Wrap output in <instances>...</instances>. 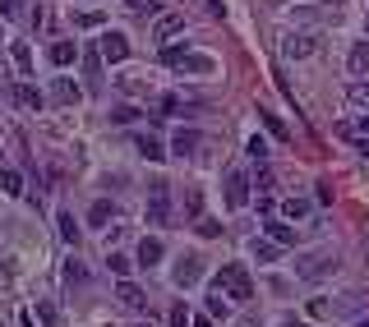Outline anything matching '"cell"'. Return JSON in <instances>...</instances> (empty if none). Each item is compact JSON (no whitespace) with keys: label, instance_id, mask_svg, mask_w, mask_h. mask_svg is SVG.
<instances>
[{"label":"cell","instance_id":"obj_1","mask_svg":"<svg viewBox=\"0 0 369 327\" xmlns=\"http://www.w3.org/2000/svg\"><path fill=\"white\" fill-rule=\"evenodd\" d=\"M337 272V249H314L305 258H295V277L300 281H323Z\"/></svg>","mask_w":369,"mask_h":327},{"label":"cell","instance_id":"obj_2","mask_svg":"<svg viewBox=\"0 0 369 327\" xmlns=\"http://www.w3.org/2000/svg\"><path fill=\"white\" fill-rule=\"evenodd\" d=\"M217 286H222V291H226L235 304H240V300H254V281H249V272H245L240 263H222V272H217Z\"/></svg>","mask_w":369,"mask_h":327},{"label":"cell","instance_id":"obj_3","mask_svg":"<svg viewBox=\"0 0 369 327\" xmlns=\"http://www.w3.org/2000/svg\"><path fill=\"white\" fill-rule=\"evenodd\" d=\"M171 221V185L153 180L148 185V226H167Z\"/></svg>","mask_w":369,"mask_h":327},{"label":"cell","instance_id":"obj_4","mask_svg":"<svg viewBox=\"0 0 369 327\" xmlns=\"http://www.w3.org/2000/svg\"><path fill=\"white\" fill-rule=\"evenodd\" d=\"M171 281H176V291H194L203 281V258L199 253H180L176 267H171Z\"/></svg>","mask_w":369,"mask_h":327},{"label":"cell","instance_id":"obj_5","mask_svg":"<svg viewBox=\"0 0 369 327\" xmlns=\"http://www.w3.org/2000/svg\"><path fill=\"white\" fill-rule=\"evenodd\" d=\"M314 51H319V37H314V32H286V37H282V56H286V60H305Z\"/></svg>","mask_w":369,"mask_h":327},{"label":"cell","instance_id":"obj_6","mask_svg":"<svg viewBox=\"0 0 369 327\" xmlns=\"http://www.w3.org/2000/svg\"><path fill=\"white\" fill-rule=\"evenodd\" d=\"M245 203H249V175L245 171H226V207L240 212Z\"/></svg>","mask_w":369,"mask_h":327},{"label":"cell","instance_id":"obj_7","mask_svg":"<svg viewBox=\"0 0 369 327\" xmlns=\"http://www.w3.org/2000/svg\"><path fill=\"white\" fill-rule=\"evenodd\" d=\"M102 60H111V65H125L129 60V37L125 32H102Z\"/></svg>","mask_w":369,"mask_h":327},{"label":"cell","instance_id":"obj_8","mask_svg":"<svg viewBox=\"0 0 369 327\" xmlns=\"http://www.w3.org/2000/svg\"><path fill=\"white\" fill-rule=\"evenodd\" d=\"M162 253H167L162 235H143V240H138V267H157L162 263Z\"/></svg>","mask_w":369,"mask_h":327},{"label":"cell","instance_id":"obj_9","mask_svg":"<svg viewBox=\"0 0 369 327\" xmlns=\"http://www.w3.org/2000/svg\"><path fill=\"white\" fill-rule=\"evenodd\" d=\"M176 69H184V74H199V78H208V74H217V60L213 56H199V51H189Z\"/></svg>","mask_w":369,"mask_h":327},{"label":"cell","instance_id":"obj_10","mask_svg":"<svg viewBox=\"0 0 369 327\" xmlns=\"http://www.w3.org/2000/svg\"><path fill=\"white\" fill-rule=\"evenodd\" d=\"M116 300H120V304H125V309H143V304H148V295H143V291H138V286H134V281H129V277H120V286H116Z\"/></svg>","mask_w":369,"mask_h":327},{"label":"cell","instance_id":"obj_11","mask_svg":"<svg viewBox=\"0 0 369 327\" xmlns=\"http://www.w3.org/2000/svg\"><path fill=\"white\" fill-rule=\"evenodd\" d=\"M10 97H14V102H19L23 111H42V106H46V97L37 93L32 83H14V88H10Z\"/></svg>","mask_w":369,"mask_h":327},{"label":"cell","instance_id":"obj_12","mask_svg":"<svg viewBox=\"0 0 369 327\" xmlns=\"http://www.w3.org/2000/svg\"><path fill=\"white\" fill-rule=\"evenodd\" d=\"M184 32V14H162L153 28V42H171V37H180Z\"/></svg>","mask_w":369,"mask_h":327},{"label":"cell","instance_id":"obj_13","mask_svg":"<svg viewBox=\"0 0 369 327\" xmlns=\"http://www.w3.org/2000/svg\"><path fill=\"white\" fill-rule=\"evenodd\" d=\"M199 143H203L199 129H176V134H171V153H176V157H189Z\"/></svg>","mask_w":369,"mask_h":327},{"label":"cell","instance_id":"obj_14","mask_svg":"<svg viewBox=\"0 0 369 327\" xmlns=\"http://www.w3.org/2000/svg\"><path fill=\"white\" fill-rule=\"evenodd\" d=\"M346 69H351L355 78H369V37L351 47V56H346Z\"/></svg>","mask_w":369,"mask_h":327},{"label":"cell","instance_id":"obj_15","mask_svg":"<svg viewBox=\"0 0 369 327\" xmlns=\"http://www.w3.org/2000/svg\"><path fill=\"white\" fill-rule=\"evenodd\" d=\"M51 97H56L61 106H74L78 97H83V88H78L74 78H56V83H51Z\"/></svg>","mask_w":369,"mask_h":327},{"label":"cell","instance_id":"obj_16","mask_svg":"<svg viewBox=\"0 0 369 327\" xmlns=\"http://www.w3.org/2000/svg\"><path fill=\"white\" fill-rule=\"evenodd\" d=\"M231 304H235V300L213 281V291H208V313H213V318H231Z\"/></svg>","mask_w":369,"mask_h":327},{"label":"cell","instance_id":"obj_17","mask_svg":"<svg viewBox=\"0 0 369 327\" xmlns=\"http://www.w3.org/2000/svg\"><path fill=\"white\" fill-rule=\"evenodd\" d=\"M46 56H51V65H74L78 60V42H51V51H46Z\"/></svg>","mask_w":369,"mask_h":327},{"label":"cell","instance_id":"obj_18","mask_svg":"<svg viewBox=\"0 0 369 327\" xmlns=\"http://www.w3.org/2000/svg\"><path fill=\"white\" fill-rule=\"evenodd\" d=\"M134 148H138V157H148V161H162V157H167V148H162L153 134H134Z\"/></svg>","mask_w":369,"mask_h":327},{"label":"cell","instance_id":"obj_19","mask_svg":"<svg viewBox=\"0 0 369 327\" xmlns=\"http://www.w3.org/2000/svg\"><path fill=\"white\" fill-rule=\"evenodd\" d=\"M107 221H116V203L97 199V203L88 207V226H107Z\"/></svg>","mask_w":369,"mask_h":327},{"label":"cell","instance_id":"obj_20","mask_svg":"<svg viewBox=\"0 0 369 327\" xmlns=\"http://www.w3.org/2000/svg\"><path fill=\"white\" fill-rule=\"evenodd\" d=\"M249 253H254L259 263H273L277 253H282V245H277V240H254V245H249Z\"/></svg>","mask_w":369,"mask_h":327},{"label":"cell","instance_id":"obj_21","mask_svg":"<svg viewBox=\"0 0 369 327\" xmlns=\"http://www.w3.org/2000/svg\"><path fill=\"white\" fill-rule=\"evenodd\" d=\"M309 207H314L309 199H286V203H282V217H286V221H300V217H309Z\"/></svg>","mask_w":369,"mask_h":327},{"label":"cell","instance_id":"obj_22","mask_svg":"<svg viewBox=\"0 0 369 327\" xmlns=\"http://www.w3.org/2000/svg\"><path fill=\"white\" fill-rule=\"evenodd\" d=\"M10 56H14L19 74H23V78H32V51H28V42H14V51H10Z\"/></svg>","mask_w":369,"mask_h":327},{"label":"cell","instance_id":"obj_23","mask_svg":"<svg viewBox=\"0 0 369 327\" xmlns=\"http://www.w3.org/2000/svg\"><path fill=\"white\" fill-rule=\"evenodd\" d=\"M268 240H277V245H295V231L286 226V221H268Z\"/></svg>","mask_w":369,"mask_h":327},{"label":"cell","instance_id":"obj_24","mask_svg":"<svg viewBox=\"0 0 369 327\" xmlns=\"http://www.w3.org/2000/svg\"><path fill=\"white\" fill-rule=\"evenodd\" d=\"M0 194L19 199V194H23V175H19V171H0Z\"/></svg>","mask_w":369,"mask_h":327},{"label":"cell","instance_id":"obj_25","mask_svg":"<svg viewBox=\"0 0 369 327\" xmlns=\"http://www.w3.org/2000/svg\"><path fill=\"white\" fill-rule=\"evenodd\" d=\"M346 97H351V106H369V78H351Z\"/></svg>","mask_w":369,"mask_h":327},{"label":"cell","instance_id":"obj_26","mask_svg":"<svg viewBox=\"0 0 369 327\" xmlns=\"http://www.w3.org/2000/svg\"><path fill=\"white\" fill-rule=\"evenodd\" d=\"M171 327H189L194 323V313H189V304H184V300H176V304H171V318H167Z\"/></svg>","mask_w":369,"mask_h":327},{"label":"cell","instance_id":"obj_27","mask_svg":"<svg viewBox=\"0 0 369 327\" xmlns=\"http://www.w3.org/2000/svg\"><path fill=\"white\" fill-rule=\"evenodd\" d=\"M83 281H88L83 263H78V258H70V263H65V286H83Z\"/></svg>","mask_w":369,"mask_h":327},{"label":"cell","instance_id":"obj_28","mask_svg":"<svg viewBox=\"0 0 369 327\" xmlns=\"http://www.w3.org/2000/svg\"><path fill=\"white\" fill-rule=\"evenodd\" d=\"M56 226H61V240H65V245H74V240H78V226H74V217H70V212H61V217H56Z\"/></svg>","mask_w":369,"mask_h":327},{"label":"cell","instance_id":"obj_29","mask_svg":"<svg viewBox=\"0 0 369 327\" xmlns=\"http://www.w3.org/2000/svg\"><path fill=\"white\" fill-rule=\"evenodd\" d=\"M120 93H129V97H143V93H148V78H138V74L120 78Z\"/></svg>","mask_w":369,"mask_h":327},{"label":"cell","instance_id":"obj_30","mask_svg":"<svg viewBox=\"0 0 369 327\" xmlns=\"http://www.w3.org/2000/svg\"><path fill=\"white\" fill-rule=\"evenodd\" d=\"M107 23V14H97V10H83V14H74V28H102Z\"/></svg>","mask_w":369,"mask_h":327},{"label":"cell","instance_id":"obj_31","mask_svg":"<svg viewBox=\"0 0 369 327\" xmlns=\"http://www.w3.org/2000/svg\"><path fill=\"white\" fill-rule=\"evenodd\" d=\"M83 74H88V93L102 88V74H97V56H83Z\"/></svg>","mask_w":369,"mask_h":327},{"label":"cell","instance_id":"obj_32","mask_svg":"<svg viewBox=\"0 0 369 327\" xmlns=\"http://www.w3.org/2000/svg\"><path fill=\"white\" fill-rule=\"evenodd\" d=\"M194 231H199L203 240H217V235H222V221H217V217H199V226H194Z\"/></svg>","mask_w":369,"mask_h":327},{"label":"cell","instance_id":"obj_33","mask_svg":"<svg viewBox=\"0 0 369 327\" xmlns=\"http://www.w3.org/2000/svg\"><path fill=\"white\" fill-rule=\"evenodd\" d=\"M107 267L116 272V277H129V267H134V263H129L125 253H107Z\"/></svg>","mask_w":369,"mask_h":327},{"label":"cell","instance_id":"obj_34","mask_svg":"<svg viewBox=\"0 0 369 327\" xmlns=\"http://www.w3.org/2000/svg\"><path fill=\"white\" fill-rule=\"evenodd\" d=\"M184 56H189V47H162V65H171V69H176Z\"/></svg>","mask_w":369,"mask_h":327},{"label":"cell","instance_id":"obj_35","mask_svg":"<svg viewBox=\"0 0 369 327\" xmlns=\"http://www.w3.org/2000/svg\"><path fill=\"white\" fill-rule=\"evenodd\" d=\"M259 115H263V125H268V134H273V139H286V125L277 120L273 111H259Z\"/></svg>","mask_w":369,"mask_h":327},{"label":"cell","instance_id":"obj_36","mask_svg":"<svg viewBox=\"0 0 369 327\" xmlns=\"http://www.w3.org/2000/svg\"><path fill=\"white\" fill-rule=\"evenodd\" d=\"M37 318H42V327H56L61 318H56V304H46V300H37Z\"/></svg>","mask_w":369,"mask_h":327},{"label":"cell","instance_id":"obj_37","mask_svg":"<svg viewBox=\"0 0 369 327\" xmlns=\"http://www.w3.org/2000/svg\"><path fill=\"white\" fill-rule=\"evenodd\" d=\"M111 120H116V125H134L138 111H134V106H116V111H111Z\"/></svg>","mask_w":369,"mask_h":327},{"label":"cell","instance_id":"obj_38","mask_svg":"<svg viewBox=\"0 0 369 327\" xmlns=\"http://www.w3.org/2000/svg\"><path fill=\"white\" fill-rule=\"evenodd\" d=\"M249 157H254V161H268V143H263L259 134H254V139H249Z\"/></svg>","mask_w":369,"mask_h":327},{"label":"cell","instance_id":"obj_39","mask_svg":"<svg viewBox=\"0 0 369 327\" xmlns=\"http://www.w3.org/2000/svg\"><path fill=\"white\" fill-rule=\"evenodd\" d=\"M203 207V199H199V189H189V194H184V212H189V217H194V212H199Z\"/></svg>","mask_w":369,"mask_h":327},{"label":"cell","instance_id":"obj_40","mask_svg":"<svg viewBox=\"0 0 369 327\" xmlns=\"http://www.w3.org/2000/svg\"><path fill=\"white\" fill-rule=\"evenodd\" d=\"M19 5H23V0H0V14H5V19H19V14H23Z\"/></svg>","mask_w":369,"mask_h":327},{"label":"cell","instance_id":"obj_41","mask_svg":"<svg viewBox=\"0 0 369 327\" xmlns=\"http://www.w3.org/2000/svg\"><path fill=\"white\" fill-rule=\"evenodd\" d=\"M341 134H346V139H351V134H369V115H360V120H355V125H346Z\"/></svg>","mask_w":369,"mask_h":327},{"label":"cell","instance_id":"obj_42","mask_svg":"<svg viewBox=\"0 0 369 327\" xmlns=\"http://www.w3.org/2000/svg\"><path fill=\"white\" fill-rule=\"evenodd\" d=\"M351 139H355V153L369 157V134H351Z\"/></svg>","mask_w":369,"mask_h":327},{"label":"cell","instance_id":"obj_43","mask_svg":"<svg viewBox=\"0 0 369 327\" xmlns=\"http://www.w3.org/2000/svg\"><path fill=\"white\" fill-rule=\"evenodd\" d=\"M208 14H213V19H222V14H226V5H222V0H208Z\"/></svg>","mask_w":369,"mask_h":327},{"label":"cell","instance_id":"obj_44","mask_svg":"<svg viewBox=\"0 0 369 327\" xmlns=\"http://www.w3.org/2000/svg\"><path fill=\"white\" fill-rule=\"evenodd\" d=\"M125 5H129V10H153L157 0H125Z\"/></svg>","mask_w":369,"mask_h":327},{"label":"cell","instance_id":"obj_45","mask_svg":"<svg viewBox=\"0 0 369 327\" xmlns=\"http://www.w3.org/2000/svg\"><path fill=\"white\" fill-rule=\"evenodd\" d=\"M189 327H213V318H194V323H189Z\"/></svg>","mask_w":369,"mask_h":327},{"label":"cell","instance_id":"obj_46","mask_svg":"<svg viewBox=\"0 0 369 327\" xmlns=\"http://www.w3.org/2000/svg\"><path fill=\"white\" fill-rule=\"evenodd\" d=\"M277 327H305V323H295V318H282V323H277Z\"/></svg>","mask_w":369,"mask_h":327},{"label":"cell","instance_id":"obj_47","mask_svg":"<svg viewBox=\"0 0 369 327\" xmlns=\"http://www.w3.org/2000/svg\"><path fill=\"white\" fill-rule=\"evenodd\" d=\"M351 327H369V318H355V323H351Z\"/></svg>","mask_w":369,"mask_h":327},{"label":"cell","instance_id":"obj_48","mask_svg":"<svg viewBox=\"0 0 369 327\" xmlns=\"http://www.w3.org/2000/svg\"><path fill=\"white\" fill-rule=\"evenodd\" d=\"M328 5H341V0H328Z\"/></svg>","mask_w":369,"mask_h":327},{"label":"cell","instance_id":"obj_49","mask_svg":"<svg viewBox=\"0 0 369 327\" xmlns=\"http://www.w3.org/2000/svg\"><path fill=\"white\" fill-rule=\"evenodd\" d=\"M138 327H153V323H138Z\"/></svg>","mask_w":369,"mask_h":327},{"label":"cell","instance_id":"obj_50","mask_svg":"<svg viewBox=\"0 0 369 327\" xmlns=\"http://www.w3.org/2000/svg\"><path fill=\"white\" fill-rule=\"evenodd\" d=\"M235 327H249V323H235Z\"/></svg>","mask_w":369,"mask_h":327},{"label":"cell","instance_id":"obj_51","mask_svg":"<svg viewBox=\"0 0 369 327\" xmlns=\"http://www.w3.org/2000/svg\"><path fill=\"white\" fill-rule=\"evenodd\" d=\"M0 327H5V323H0Z\"/></svg>","mask_w":369,"mask_h":327}]
</instances>
